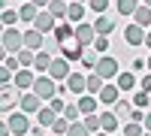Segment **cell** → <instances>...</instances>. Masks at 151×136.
Here are the masks:
<instances>
[{
  "label": "cell",
  "mask_w": 151,
  "mask_h": 136,
  "mask_svg": "<svg viewBox=\"0 0 151 136\" xmlns=\"http://www.w3.org/2000/svg\"><path fill=\"white\" fill-rule=\"evenodd\" d=\"M33 82H36V76L30 70H18L15 73V82H12V88H18V91H33Z\"/></svg>",
  "instance_id": "obj_12"
},
{
  "label": "cell",
  "mask_w": 151,
  "mask_h": 136,
  "mask_svg": "<svg viewBox=\"0 0 151 136\" xmlns=\"http://www.w3.org/2000/svg\"><path fill=\"white\" fill-rule=\"evenodd\" d=\"M94 48H97L100 55H106V52H109V36H97V42H94Z\"/></svg>",
  "instance_id": "obj_40"
},
{
  "label": "cell",
  "mask_w": 151,
  "mask_h": 136,
  "mask_svg": "<svg viewBox=\"0 0 151 136\" xmlns=\"http://www.w3.org/2000/svg\"><path fill=\"white\" fill-rule=\"evenodd\" d=\"M145 130H148V133H151V112H148V115H145Z\"/></svg>",
  "instance_id": "obj_45"
},
{
  "label": "cell",
  "mask_w": 151,
  "mask_h": 136,
  "mask_svg": "<svg viewBox=\"0 0 151 136\" xmlns=\"http://www.w3.org/2000/svg\"><path fill=\"white\" fill-rule=\"evenodd\" d=\"M70 40H76V27L67 24V21H58V27H55V42L64 45V42H70Z\"/></svg>",
  "instance_id": "obj_13"
},
{
  "label": "cell",
  "mask_w": 151,
  "mask_h": 136,
  "mask_svg": "<svg viewBox=\"0 0 151 136\" xmlns=\"http://www.w3.org/2000/svg\"><path fill=\"white\" fill-rule=\"evenodd\" d=\"M112 112H115L121 121H133V112H136V106H133V103H124V100H118Z\"/></svg>",
  "instance_id": "obj_22"
},
{
  "label": "cell",
  "mask_w": 151,
  "mask_h": 136,
  "mask_svg": "<svg viewBox=\"0 0 151 136\" xmlns=\"http://www.w3.org/2000/svg\"><path fill=\"white\" fill-rule=\"evenodd\" d=\"M52 136H58V133H52Z\"/></svg>",
  "instance_id": "obj_53"
},
{
  "label": "cell",
  "mask_w": 151,
  "mask_h": 136,
  "mask_svg": "<svg viewBox=\"0 0 151 136\" xmlns=\"http://www.w3.org/2000/svg\"><path fill=\"white\" fill-rule=\"evenodd\" d=\"M133 70H136V73H145V70H148V60L136 58V60H133Z\"/></svg>",
  "instance_id": "obj_42"
},
{
  "label": "cell",
  "mask_w": 151,
  "mask_h": 136,
  "mask_svg": "<svg viewBox=\"0 0 151 136\" xmlns=\"http://www.w3.org/2000/svg\"><path fill=\"white\" fill-rule=\"evenodd\" d=\"M79 3H88V0H79Z\"/></svg>",
  "instance_id": "obj_50"
},
{
  "label": "cell",
  "mask_w": 151,
  "mask_h": 136,
  "mask_svg": "<svg viewBox=\"0 0 151 136\" xmlns=\"http://www.w3.org/2000/svg\"><path fill=\"white\" fill-rule=\"evenodd\" d=\"M145 27H139V24H127L124 27V40H127V45H145Z\"/></svg>",
  "instance_id": "obj_10"
},
{
  "label": "cell",
  "mask_w": 151,
  "mask_h": 136,
  "mask_svg": "<svg viewBox=\"0 0 151 136\" xmlns=\"http://www.w3.org/2000/svg\"><path fill=\"white\" fill-rule=\"evenodd\" d=\"M145 45H148V48H151V33H148V36H145Z\"/></svg>",
  "instance_id": "obj_46"
},
{
  "label": "cell",
  "mask_w": 151,
  "mask_h": 136,
  "mask_svg": "<svg viewBox=\"0 0 151 136\" xmlns=\"http://www.w3.org/2000/svg\"><path fill=\"white\" fill-rule=\"evenodd\" d=\"M94 30H97V36H109L112 30H115V21L106 18V15H97L94 18Z\"/></svg>",
  "instance_id": "obj_20"
},
{
  "label": "cell",
  "mask_w": 151,
  "mask_h": 136,
  "mask_svg": "<svg viewBox=\"0 0 151 136\" xmlns=\"http://www.w3.org/2000/svg\"><path fill=\"white\" fill-rule=\"evenodd\" d=\"M82 121H85V127L91 130V133H100V130H103V118H100V115H85Z\"/></svg>",
  "instance_id": "obj_32"
},
{
  "label": "cell",
  "mask_w": 151,
  "mask_h": 136,
  "mask_svg": "<svg viewBox=\"0 0 151 136\" xmlns=\"http://www.w3.org/2000/svg\"><path fill=\"white\" fill-rule=\"evenodd\" d=\"M148 73H151V58H148Z\"/></svg>",
  "instance_id": "obj_48"
},
{
  "label": "cell",
  "mask_w": 151,
  "mask_h": 136,
  "mask_svg": "<svg viewBox=\"0 0 151 136\" xmlns=\"http://www.w3.org/2000/svg\"><path fill=\"white\" fill-rule=\"evenodd\" d=\"M33 27L40 30V33H55V27H58V18H55L48 9H40V15H36Z\"/></svg>",
  "instance_id": "obj_6"
},
{
  "label": "cell",
  "mask_w": 151,
  "mask_h": 136,
  "mask_svg": "<svg viewBox=\"0 0 151 136\" xmlns=\"http://www.w3.org/2000/svg\"><path fill=\"white\" fill-rule=\"evenodd\" d=\"M97 106H100V97H94V94H82V97H79L82 115H97Z\"/></svg>",
  "instance_id": "obj_17"
},
{
  "label": "cell",
  "mask_w": 151,
  "mask_h": 136,
  "mask_svg": "<svg viewBox=\"0 0 151 136\" xmlns=\"http://www.w3.org/2000/svg\"><path fill=\"white\" fill-rule=\"evenodd\" d=\"M67 136H91V130L85 127V121H73L70 130H67Z\"/></svg>",
  "instance_id": "obj_36"
},
{
  "label": "cell",
  "mask_w": 151,
  "mask_h": 136,
  "mask_svg": "<svg viewBox=\"0 0 151 136\" xmlns=\"http://www.w3.org/2000/svg\"><path fill=\"white\" fill-rule=\"evenodd\" d=\"M18 109H21V112H27V115H36V112L42 109V100H40V97H36L33 91H27V94H21Z\"/></svg>",
  "instance_id": "obj_9"
},
{
  "label": "cell",
  "mask_w": 151,
  "mask_h": 136,
  "mask_svg": "<svg viewBox=\"0 0 151 136\" xmlns=\"http://www.w3.org/2000/svg\"><path fill=\"white\" fill-rule=\"evenodd\" d=\"M133 24H139V27H151V6H148V3H142L139 9H136Z\"/></svg>",
  "instance_id": "obj_23"
},
{
  "label": "cell",
  "mask_w": 151,
  "mask_h": 136,
  "mask_svg": "<svg viewBox=\"0 0 151 136\" xmlns=\"http://www.w3.org/2000/svg\"><path fill=\"white\" fill-rule=\"evenodd\" d=\"M67 18L70 21H85V3H79V0H70V9H67Z\"/></svg>",
  "instance_id": "obj_26"
},
{
  "label": "cell",
  "mask_w": 151,
  "mask_h": 136,
  "mask_svg": "<svg viewBox=\"0 0 151 136\" xmlns=\"http://www.w3.org/2000/svg\"><path fill=\"white\" fill-rule=\"evenodd\" d=\"M115 136H124V133H115Z\"/></svg>",
  "instance_id": "obj_52"
},
{
  "label": "cell",
  "mask_w": 151,
  "mask_h": 136,
  "mask_svg": "<svg viewBox=\"0 0 151 136\" xmlns=\"http://www.w3.org/2000/svg\"><path fill=\"white\" fill-rule=\"evenodd\" d=\"M139 6H142L139 0H115V9H118V15H127V18H133Z\"/></svg>",
  "instance_id": "obj_19"
},
{
  "label": "cell",
  "mask_w": 151,
  "mask_h": 136,
  "mask_svg": "<svg viewBox=\"0 0 151 136\" xmlns=\"http://www.w3.org/2000/svg\"><path fill=\"white\" fill-rule=\"evenodd\" d=\"M0 94H3V97H0V109H3V115H9V112H12V106L21 103V97H18L21 91H18V88H3Z\"/></svg>",
  "instance_id": "obj_11"
},
{
  "label": "cell",
  "mask_w": 151,
  "mask_h": 136,
  "mask_svg": "<svg viewBox=\"0 0 151 136\" xmlns=\"http://www.w3.org/2000/svg\"><path fill=\"white\" fill-rule=\"evenodd\" d=\"M18 15H21V21H30V24H33L36 15H40V6H33L30 0H24V3L18 6Z\"/></svg>",
  "instance_id": "obj_21"
},
{
  "label": "cell",
  "mask_w": 151,
  "mask_h": 136,
  "mask_svg": "<svg viewBox=\"0 0 151 136\" xmlns=\"http://www.w3.org/2000/svg\"><path fill=\"white\" fill-rule=\"evenodd\" d=\"M42 36L45 33H40V30H36V27H30V30H24V45H27V48H33V52H42Z\"/></svg>",
  "instance_id": "obj_16"
},
{
  "label": "cell",
  "mask_w": 151,
  "mask_h": 136,
  "mask_svg": "<svg viewBox=\"0 0 151 136\" xmlns=\"http://www.w3.org/2000/svg\"><path fill=\"white\" fill-rule=\"evenodd\" d=\"M45 9L52 12L55 18H67V9H70V3H67V0H52V3H48Z\"/></svg>",
  "instance_id": "obj_29"
},
{
  "label": "cell",
  "mask_w": 151,
  "mask_h": 136,
  "mask_svg": "<svg viewBox=\"0 0 151 136\" xmlns=\"http://www.w3.org/2000/svg\"><path fill=\"white\" fill-rule=\"evenodd\" d=\"M100 118H103V130H106V133H112V136L118 133V121H121V118H118L115 112H103Z\"/></svg>",
  "instance_id": "obj_28"
},
{
  "label": "cell",
  "mask_w": 151,
  "mask_h": 136,
  "mask_svg": "<svg viewBox=\"0 0 151 136\" xmlns=\"http://www.w3.org/2000/svg\"><path fill=\"white\" fill-rule=\"evenodd\" d=\"M55 121H58V112H55L52 106H42L40 112H36V124H40V127H45V130H52V124H55Z\"/></svg>",
  "instance_id": "obj_15"
},
{
  "label": "cell",
  "mask_w": 151,
  "mask_h": 136,
  "mask_svg": "<svg viewBox=\"0 0 151 136\" xmlns=\"http://www.w3.org/2000/svg\"><path fill=\"white\" fill-rule=\"evenodd\" d=\"M76 42H82L85 48H91L97 42V30H94V21H79L76 24Z\"/></svg>",
  "instance_id": "obj_4"
},
{
  "label": "cell",
  "mask_w": 151,
  "mask_h": 136,
  "mask_svg": "<svg viewBox=\"0 0 151 136\" xmlns=\"http://www.w3.org/2000/svg\"><path fill=\"white\" fill-rule=\"evenodd\" d=\"M0 42H3V52H6V55H18L21 48H24V33H21L18 27H6Z\"/></svg>",
  "instance_id": "obj_2"
},
{
  "label": "cell",
  "mask_w": 151,
  "mask_h": 136,
  "mask_svg": "<svg viewBox=\"0 0 151 136\" xmlns=\"http://www.w3.org/2000/svg\"><path fill=\"white\" fill-rule=\"evenodd\" d=\"M106 88V79L103 76H100V73H88V94H100V91H103Z\"/></svg>",
  "instance_id": "obj_24"
},
{
  "label": "cell",
  "mask_w": 151,
  "mask_h": 136,
  "mask_svg": "<svg viewBox=\"0 0 151 136\" xmlns=\"http://www.w3.org/2000/svg\"><path fill=\"white\" fill-rule=\"evenodd\" d=\"M15 58L21 60V67L27 70V67H33V60H36V52H33V48H27V45H24V48H21V52H18Z\"/></svg>",
  "instance_id": "obj_31"
},
{
  "label": "cell",
  "mask_w": 151,
  "mask_h": 136,
  "mask_svg": "<svg viewBox=\"0 0 151 136\" xmlns=\"http://www.w3.org/2000/svg\"><path fill=\"white\" fill-rule=\"evenodd\" d=\"M3 67H6V70H12V73H18V70H21V60H18V58H12V55H9V58H6V64H3Z\"/></svg>",
  "instance_id": "obj_41"
},
{
  "label": "cell",
  "mask_w": 151,
  "mask_h": 136,
  "mask_svg": "<svg viewBox=\"0 0 151 136\" xmlns=\"http://www.w3.org/2000/svg\"><path fill=\"white\" fill-rule=\"evenodd\" d=\"M33 94L40 97V100H52V97H58V82L48 76V73H42V76H36V82H33Z\"/></svg>",
  "instance_id": "obj_1"
},
{
  "label": "cell",
  "mask_w": 151,
  "mask_h": 136,
  "mask_svg": "<svg viewBox=\"0 0 151 136\" xmlns=\"http://www.w3.org/2000/svg\"><path fill=\"white\" fill-rule=\"evenodd\" d=\"M142 3H148V6H151V0H142Z\"/></svg>",
  "instance_id": "obj_49"
},
{
  "label": "cell",
  "mask_w": 151,
  "mask_h": 136,
  "mask_svg": "<svg viewBox=\"0 0 151 136\" xmlns=\"http://www.w3.org/2000/svg\"><path fill=\"white\" fill-rule=\"evenodd\" d=\"M115 85H118L121 91H133V88H136V76H133V73H118Z\"/></svg>",
  "instance_id": "obj_30"
},
{
  "label": "cell",
  "mask_w": 151,
  "mask_h": 136,
  "mask_svg": "<svg viewBox=\"0 0 151 136\" xmlns=\"http://www.w3.org/2000/svg\"><path fill=\"white\" fill-rule=\"evenodd\" d=\"M52 55H48L45 52V48H42V52H36V60H33V70H40V73H48V70H52Z\"/></svg>",
  "instance_id": "obj_25"
},
{
  "label": "cell",
  "mask_w": 151,
  "mask_h": 136,
  "mask_svg": "<svg viewBox=\"0 0 151 136\" xmlns=\"http://www.w3.org/2000/svg\"><path fill=\"white\" fill-rule=\"evenodd\" d=\"M124 136H145V124H139V121H127V124H124Z\"/></svg>",
  "instance_id": "obj_33"
},
{
  "label": "cell",
  "mask_w": 151,
  "mask_h": 136,
  "mask_svg": "<svg viewBox=\"0 0 151 136\" xmlns=\"http://www.w3.org/2000/svg\"><path fill=\"white\" fill-rule=\"evenodd\" d=\"M58 48H60V58H67L70 64H73V60H82V55H85V45L76 42V40H70V42H64V45H58Z\"/></svg>",
  "instance_id": "obj_8"
},
{
  "label": "cell",
  "mask_w": 151,
  "mask_h": 136,
  "mask_svg": "<svg viewBox=\"0 0 151 136\" xmlns=\"http://www.w3.org/2000/svg\"><path fill=\"white\" fill-rule=\"evenodd\" d=\"M145 136H151V133H148V130H145Z\"/></svg>",
  "instance_id": "obj_51"
},
{
  "label": "cell",
  "mask_w": 151,
  "mask_h": 136,
  "mask_svg": "<svg viewBox=\"0 0 151 136\" xmlns=\"http://www.w3.org/2000/svg\"><path fill=\"white\" fill-rule=\"evenodd\" d=\"M6 121H9V127H12V133H15V136H27V133H30V121H27V112H21V109L9 112V115H6Z\"/></svg>",
  "instance_id": "obj_3"
},
{
  "label": "cell",
  "mask_w": 151,
  "mask_h": 136,
  "mask_svg": "<svg viewBox=\"0 0 151 136\" xmlns=\"http://www.w3.org/2000/svg\"><path fill=\"white\" fill-rule=\"evenodd\" d=\"M18 21H21V15H18L15 9H9V6H6V9H3V27H15Z\"/></svg>",
  "instance_id": "obj_34"
},
{
  "label": "cell",
  "mask_w": 151,
  "mask_h": 136,
  "mask_svg": "<svg viewBox=\"0 0 151 136\" xmlns=\"http://www.w3.org/2000/svg\"><path fill=\"white\" fill-rule=\"evenodd\" d=\"M67 88H70V94H88V76H82V73H70Z\"/></svg>",
  "instance_id": "obj_14"
},
{
  "label": "cell",
  "mask_w": 151,
  "mask_h": 136,
  "mask_svg": "<svg viewBox=\"0 0 151 136\" xmlns=\"http://www.w3.org/2000/svg\"><path fill=\"white\" fill-rule=\"evenodd\" d=\"M94 136H112V133H106V130H100V133H94Z\"/></svg>",
  "instance_id": "obj_47"
},
{
  "label": "cell",
  "mask_w": 151,
  "mask_h": 136,
  "mask_svg": "<svg viewBox=\"0 0 151 136\" xmlns=\"http://www.w3.org/2000/svg\"><path fill=\"white\" fill-rule=\"evenodd\" d=\"M118 94H121V88H118V85L106 82V88L100 91V103H106V106H115V103H118Z\"/></svg>",
  "instance_id": "obj_18"
},
{
  "label": "cell",
  "mask_w": 151,
  "mask_h": 136,
  "mask_svg": "<svg viewBox=\"0 0 151 136\" xmlns=\"http://www.w3.org/2000/svg\"><path fill=\"white\" fill-rule=\"evenodd\" d=\"M94 73H100V76H103V79L109 82V79H118V73H121V70H118V60H115V58L103 55V58H100V64H97V70H94Z\"/></svg>",
  "instance_id": "obj_5"
},
{
  "label": "cell",
  "mask_w": 151,
  "mask_h": 136,
  "mask_svg": "<svg viewBox=\"0 0 151 136\" xmlns=\"http://www.w3.org/2000/svg\"><path fill=\"white\" fill-rule=\"evenodd\" d=\"M142 91L151 94V73H145V76H142Z\"/></svg>",
  "instance_id": "obj_43"
},
{
  "label": "cell",
  "mask_w": 151,
  "mask_h": 136,
  "mask_svg": "<svg viewBox=\"0 0 151 136\" xmlns=\"http://www.w3.org/2000/svg\"><path fill=\"white\" fill-rule=\"evenodd\" d=\"M79 115H82L79 103H67V112H64V118H70V121H79Z\"/></svg>",
  "instance_id": "obj_39"
},
{
  "label": "cell",
  "mask_w": 151,
  "mask_h": 136,
  "mask_svg": "<svg viewBox=\"0 0 151 136\" xmlns=\"http://www.w3.org/2000/svg\"><path fill=\"white\" fill-rule=\"evenodd\" d=\"M70 73H73V70H70V60H67V58H55V60H52V70H48V76H52L55 82H67V79H70Z\"/></svg>",
  "instance_id": "obj_7"
},
{
  "label": "cell",
  "mask_w": 151,
  "mask_h": 136,
  "mask_svg": "<svg viewBox=\"0 0 151 136\" xmlns=\"http://www.w3.org/2000/svg\"><path fill=\"white\" fill-rule=\"evenodd\" d=\"M30 3H33V6H40V9H42V6H48V3H52V0H30Z\"/></svg>",
  "instance_id": "obj_44"
},
{
  "label": "cell",
  "mask_w": 151,
  "mask_h": 136,
  "mask_svg": "<svg viewBox=\"0 0 151 136\" xmlns=\"http://www.w3.org/2000/svg\"><path fill=\"white\" fill-rule=\"evenodd\" d=\"M130 103H133L136 109H145V106L151 103V94H148V91H136V94H133V100H130Z\"/></svg>",
  "instance_id": "obj_35"
},
{
  "label": "cell",
  "mask_w": 151,
  "mask_h": 136,
  "mask_svg": "<svg viewBox=\"0 0 151 136\" xmlns=\"http://www.w3.org/2000/svg\"><path fill=\"white\" fill-rule=\"evenodd\" d=\"M100 52L91 45V48H85V55H82V67L85 70H97V64H100V58H97Z\"/></svg>",
  "instance_id": "obj_27"
},
{
  "label": "cell",
  "mask_w": 151,
  "mask_h": 136,
  "mask_svg": "<svg viewBox=\"0 0 151 136\" xmlns=\"http://www.w3.org/2000/svg\"><path fill=\"white\" fill-rule=\"evenodd\" d=\"M48 106H52L58 115H64V112H67V100H64V97H52V100H48Z\"/></svg>",
  "instance_id": "obj_38"
},
{
  "label": "cell",
  "mask_w": 151,
  "mask_h": 136,
  "mask_svg": "<svg viewBox=\"0 0 151 136\" xmlns=\"http://www.w3.org/2000/svg\"><path fill=\"white\" fill-rule=\"evenodd\" d=\"M88 6H91V12H97V15H106L109 0H88Z\"/></svg>",
  "instance_id": "obj_37"
}]
</instances>
